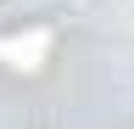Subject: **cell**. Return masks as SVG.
Segmentation results:
<instances>
[{"label":"cell","instance_id":"6da1fadb","mask_svg":"<svg viewBox=\"0 0 134 129\" xmlns=\"http://www.w3.org/2000/svg\"><path fill=\"white\" fill-rule=\"evenodd\" d=\"M0 6H6V0H0Z\"/></svg>","mask_w":134,"mask_h":129}]
</instances>
